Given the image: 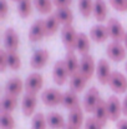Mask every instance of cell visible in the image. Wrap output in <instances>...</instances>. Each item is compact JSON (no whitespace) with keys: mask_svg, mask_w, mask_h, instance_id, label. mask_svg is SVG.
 <instances>
[{"mask_svg":"<svg viewBox=\"0 0 127 129\" xmlns=\"http://www.w3.org/2000/svg\"><path fill=\"white\" fill-rule=\"evenodd\" d=\"M93 118L102 125L105 127L107 120H108V112H107V104L103 99H100L95 112H93Z\"/></svg>","mask_w":127,"mask_h":129,"instance_id":"17","label":"cell"},{"mask_svg":"<svg viewBox=\"0 0 127 129\" xmlns=\"http://www.w3.org/2000/svg\"><path fill=\"white\" fill-rule=\"evenodd\" d=\"M107 112H108V119L112 122H118L120 115L122 114V103L116 95H111L107 100Z\"/></svg>","mask_w":127,"mask_h":129,"instance_id":"4","label":"cell"},{"mask_svg":"<svg viewBox=\"0 0 127 129\" xmlns=\"http://www.w3.org/2000/svg\"><path fill=\"white\" fill-rule=\"evenodd\" d=\"M59 20L56 18L55 14H50L46 19H45V34L46 37H52L56 34V31L59 30Z\"/></svg>","mask_w":127,"mask_h":129,"instance_id":"25","label":"cell"},{"mask_svg":"<svg viewBox=\"0 0 127 129\" xmlns=\"http://www.w3.org/2000/svg\"><path fill=\"white\" fill-rule=\"evenodd\" d=\"M125 68H126V72H127V63H126V65H125Z\"/></svg>","mask_w":127,"mask_h":129,"instance_id":"45","label":"cell"},{"mask_svg":"<svg viewBox=\"0 0 127 129\" xmlns=\"http://www.w3.org/2000/svg\"><path fill=\"white\" fill-rule=\"evenodd\" d=\"M100 99H101V98H100L98 90H97L95 86L90 88V89L87 90V93L85 94V98H84L85 112H87V113H93L95 109H96V107H97V104H98V102H100Z\"/></svg>","mask_w":127,"mask_h":129,"instance_id":"7","label":"cell"},{"mask_svg":"<svg viewBox=\"0 0 127 129\" xmlns=\"http://www.w3.org/2000/svg\"><path fill=\"white\" fill-rule=\"evenodd\" d=\"M49 58H50V54H49V51L46 49H39V50H36L33 54V56L30 59V65L35 70L42 69L46 65Z\"/></svg>","mask_w":127,"mask_h":129,"instance_id":"12","label":"cell"},{"mask_svg":"<svg viewBox=\"0 0 127 129\" xmlns=\"http://www.w3.org/2000/svg\"><path fill=\"white\" fill-rule=\"evenodd\" d=\"M18 105V99L16 96H13V95H4L3 99H1V103H0V109H1V113H11L15 110Z\"/></svg>","mask_w":127,"mask_h":129,"instance_id":"27","label":"cell"},{"mask_svg":"<svg viewBox=\"0 0 127 129\" xmlns=\"http://www.w3.org/2000/svg\"><path fill=\"white\" fill-rule=\"evenodd\" d=\"M4 46L6 51H16L19 48V37L13 28L6 29L4 33Z\"/></svg>","mask_w":127,"mask_h":129,"instance_id":"15","label":"cell"},{"mask_svg":"<svg viewBox=\"0 0 127 129\" xmlns=\"http://www.w3.org/2000/svg\"><path fill=\"white\" fill-rule=\"evenodd\" d=\"M62 105L69 110H74V109L79 108L80 107V100L77 98V93H75L72 90H69V91L64 93Z\"/></svg>","mask_w":127,"mask_h":129,"instance_id":"22","label":"cell"},{"mask_svg":"<svg viewBox=\"0 0 127 129\" xmlns=\"http://www.w3.org/2000/svg\"><path fill=\"white\" fill-rule=\"evenodd\" d=\"M8 65V51L6 50H0V70L5 72Z\"/></svg>","mask_w":127,"mask_h":129,"instance_id":"37","label":"cell"},{"mask_svg":"<svg viewBox=\"0 0 127 129\" xmlns=\"http://www.w3.org/2000/svg\"><path fill=\"white\" fill-rule=\"evenodd\" d=\"M110 4L117 11H121V13L127 11V0H110Z\"/></svg>","mask_w":127,"mask_h":129,"instance_id":"35","label":"cell"},{"mask_svg":"<svg viewBox=\"0 0 127 129\" xmlns=\"http://www.w3.org/2000/svg\"><path fill=\"white\" fill-rule=\"evenodd\" d=\"M79 72L81 73V75H84L87 80H90L93 77V73L96 72V65H95V60L93 58L87 54L84 55L80 60V67H79Z\"/></svg>","mask_w":127,"mask_h":129,"instance_id":"9","label":"cell"},{"mask_svg":"<svg viewBox=\"0 0 127 129\" xmlns=\"http://www.w3.org/2000/svg\"><path fill=\"white\" fill-rule=\"evenodd\" d=\"M122 114L127 115V95L125 96V99L122 102Z\"/></svg>","mask_w":127,"mask_h":129,"instance_id":"41","label":"cell"},{"mask_svg":"<svg viewBox=\"0 0 127 129\" xmlns=\"http://www.w3.org/2000/svg\"><path fill=\"white\" fill-rule=\"evenodd\" d=\"M46 120H47V125L52 129H65L67 125L65 123V119L61 114L56 113V112H51L46 115Z\"/></svg>","mask_w":127,"mask_h":129,"instance_id":"20","label":"cell"},{"mask_svg":"<svg viewBox=\"0 0 127 129\" xmlns=\"http://www.w3.org/2000/svg\"><path fill=\"white\" fill-rule=\"evenodd\" d=\"M106 54L112 61L118 63V61H122L126 59L127 49L125 48V45H122L118 42H112L108 44V46L106 49Z\"/></svg>","mask_w":127,"mask_h":129,"instance_id":"3","label":"cell"},{"mask_svg":"<svg viewBox=\"0 0 127 129\" xmlns=\"http://www.w3.org/2000/svg\"><path fill=\"white\" fill-rule=\"evenodd\" d=\"M33 0H21L18 3V14L20 18L26 19L31 15L33 13Z\"/></svg>","mask_w":127,"mask_h":129,"instance_id":"28","label":"cell"},{"mask_svg":"<svg viewBox=\"0 0 127 129\" xmlns=\"http://www.w3.org/2000/svg\"><path fill=\"white\" fill-rule=\"evenodd\" d=\"M85 129H102V125L92 117V118L86 119V122H85Z\"/></svg>","mask_w":127,"mask_h":129,"instance_id":"36","label":"cell"},{"mask_svg":"<svg viewBox=\"0 0 127 129\" xmlns=\"http://www.w3.org/2000/svg\"><path fill=\"white\" fill-rule=\"evenodd\" d=\"M8 65L13 70H18L21 67V59L16 51H8Z\"/></svg>","mask_w":127,"mask_h":129,"instance_id":"34","label":"cell"},{"mask_svg":"<svg viewBox=\"0 0 127 129\" xmlns=\"http://www.w3.org/2000/svg\"><path fill=\"white\" fill-rule=\"evenodd\" d=\"M117 129H127V120L126 119H120L116 124Z\"/></svg>","mask_w":127,"mask_h":129,"instance_id":"40","label":"cell"},{"mask_svg":"<svg viewBox=\"0 0 127 129\" xmlns=\"http://www.w3.org/2000/svg\"><path fill=\"white\" fill-rule=\"evenodd\" d=\"M55 15L59 20V23L65 26V25H72L74 21V14L71 11L70 8H62V9H57L55 11Z\"/></svg>","mask_w":127,"mask_h":129,"instance_id":"24","label":"cell"},{"mask_svg":"<svg viewBox=\"0 0 127 129\" xmlns=\"http://www.w3.org/2000/svg\"><path fill=\"white\" fill-rule=\"evenodd\" d=\"M69 72H67V68H66V64H65V60H59L55 63L54 65V69H52V78H54V82L57 84V85H64L69 78Z\"/></svg>","mask_w":127,"mask_h":129,"instance_id":"8","label":"cell"},{"mask_svg":"<svg viewBox=\"0 0 127 129\" xmlns=\"http://www.w3.org/2000/svg\"><path fill=\"white\" fill-rule=\"evenodd\" d=\"M107 29H108V34H110V38L113 39V42H123L125 37H126V30L125 28L122 26V24L115 19V18H111L108 21H107Z\"/></svg>","mask_w":127,"mask_h":129,"instance_id":"2","label":"cell"},{"mask_svg":"<svg viewBox=\"0 0 127 129\" xmlns=\"http://www.w3.org/2000/svg\"><path fill=\"white\" fill-rule=\"evenodd\" d=\"M108 85L115 93H118V94L125 93L127 91V78L120 72H112Z\"/></svg>","mask_w":127,"mask_h":129,"instance_id":"10","label":"cell"},{"mask_svg":"<svg viewBox=\"0 0 127 129\" xmlns=\"http://www.w3.org/2000/svg\"><path fill=\"white\" fill-rule=\"evenodd\" d=\"M52 3L57 9H62V8H70L72 0H52Z\"/></svg>","mask_w":127,"mask_h":129,"instance_id":"38","label":"cell"},{"mask_svg":"<svg viewBox=\"0 0 127 129\" xmlns=\"http://www.w3.org/2000/svg\"><path fill=\"white\" fill-rule=\"evenodd\" d=\"M96 75H97L98 82H100L102 85L108 84L110 78H111V75H112V72H111V68H110V64L107 63V60L101 59V60L97 63V65H96Z\"/></svg>","mask_w":127,"mask_h":129,"instance_id":"11","label":"cell"},{"mask_svg":"<svg viewBox=\"0 0 127 129\" xmlns=\"http://www.w3.org/2000/svg\"><path fill=\"white\" fill-rule=\"evenodd\" d=\"M77 37L79 34L76 33L75 28L72 25H65L61 29V39L67 51H75L76 50V44H77Z\"/></svg>","mask_w":127,"mask_h":129,"instance_id":"1","label":"cell"},{"mask_svg":"<svg viewBox=\"0 0 127 129\" xmlns=\"http://www.w3.org/2000/svg\"><path fill=\"white\" fill-rule=\"evenodd\" d=\"M36 104H38V98L36 94H25L21 102V109L25 117H31L36 109Z\"/></svg>","mask_w":127,"mask_h":129,"instance_id":"13","label":"cell"},{"mask_svg":"<svg viewBox=\"0 0 127 129\" xmlns=\"http://www.w3.org/2000/svg\"><path fill=\"white\" fill-rule=\"evenodd\" d=\"M64 60H65V64H66V68H67L70 77H72L74 74H76L79 72L80 63H79V59H77V56L74 51H67Z\"/></svg>","mask_w":127,"mask_h":129,"instance_id":"19","label":"cell"},{"mask_svg":"<svg viewBox=\"0 0 127 129\" xmlns=\"http://www.w3.org/2000/svg\"><path fill=\"white\" fill-rule=\"evenodd\" d=\"M108 37H110V34H108V29L106 25L97 24V25L92 26L90 30V38L96 43H103L107 40Z\"/></svg>","mask_w":127,"mask_h":129,"instance_id":"16","label":"cell"},{"mask_svg":"<svg viewBox=\"0 0 127 129\" xmlns=\"http://www.w3.org/2000/svg\"><path fill=\"white\" fill-rule=\"evenodd\" d=\"M93 16L97 21H105L107 16V6L105 0H95L93 4Z\"/></svg>","mask_w":127,"mask_h":129,"instance_id":"26","label":"cell"},{"mask_svg":"<svg viewBox=\"0 0 127 129\" xmlns=\"http://www.w3.org/2000/svg\"><path fill=\"white\" fill-rule=\"evenodd\" d=\"M33 3H34L35 9L40 14H50L54 6L52 0H33Z\"/></svg>","mask_w":127,"mask_h":129,"instance_id":"31","label":"cell"},{"mask_svg":"<svg viewBox=\"0 0 127 129\" xmlns=\"http://www.w3.org/2000/svg\"><path fill=\"white\" fill-rule=\"evenodd\" d=\"M44 37H46V34H45V20H36L29 30V40L33 42V43H38Z\"/></svg>","mask_w":127,"mask_h":129,"instance_id":"14","label":"cell"},{"mask_svg":"<svg viewBox=\"0 0 127 129\" xmlns=\"http://www.w3.org/2000/svg\"><path fill=\"white\" fill-rule=\"evenodd\" d=\"M47 127V120H46V115L42 113H36L33 117V122H31V129H46Z\"/></svg>","mask_w":127,"mask_h":129,"instance_id":"33","label":"cell"},{"mask_svg":"<svg viewBox=\"0 0 127 129\" xmlns=\"http://www.w3.org/2000/svg\"><path fill=\"white\" fill-rule=\"evenodd\" d=\"M8 3L6 0H0V19L4 20L8 15Z\"/></svg>","mask_w":127,"mask_h":129,"instance_id":"39","label":"cell"},{"mask_svg":"<svg viewBox=\"0 0 127 129\" xmlns=\"http://www.w3.org/2000/svg\"><path fill=\"white\" fill-rule=\"evenodd\" d=\"M24 83H25V90L28 94H38L44 85V78L39 73H33L26 78Z\"/></svg>","mask_w":127,"mask_h":129,"instance_id":"6","label":"cell"},{"mask_svg":"<svg viewBox=\"0 0 127 129\" xmlns=\"http://www.w3.org/2000/svg\"><path fill=\"white\" fill-rule=\"evenodd\" d=\"M15 119L11 113H1L0 115V127L1 129H15Z\"/></svg>","mask_w":127,"mask_h":129,"instance_id":"32","label":"cell"},{"mask_svg":"<svg viewBox=\"0 0 127 129\" xmlns=\"http://www.w3.org/2000/svg\"><path fill=\"white\" fill-rule=\"evenodd\" d=\"M67 124L75 127V128H81L84 124V110L81 109V107L70 110L69 113V118H67Z\"/></svg>","mask_w":127,"mask_h":129,"instance_id":"21","label":"cell"},{"mask_svg":"<svg viewBox=\"0 0 127 129\" xmlns=\"http://www.w3.org/2000/svg\"><path fill=\"white\" fill-rule=\"evenodd\" d=\"M86 83H87V79L84 75H81L80 72H77L76 74L70 77V90L75 93H81L86 86Z\"/></svg>","mask_w":127,"mask_h":129,"instance_id":"23","label":"cell"},{"mask_svg":"<svg viewBox=\"0 0 127 129\" xmlns=\"http://www.w3.org/2000/svg\"><path fill=\"white\" fill-rule=\"evenodd\" d=\"M65 129H79V128H75V127H72V125H70V124H67V125L65 127Z\"/></svg>","mask_w":127,"mask_h":129,"instance_id":"42","label":"cell"},{"mask_svg":"<svg viewBox=\"0 0 127 129\" xmlns=\"http://www.w3.org/2000/svg\"><path fill=\"white\" fill-rule=\"evenodd\" d=\"M93 0H79V10L84 18H90L93 14Z\"/></svg>","mask_w":127,"mask_h":129,"instance_id":"30","label":"cell"},{"mask_svg":"<svg viewBox=\"0 0 127 129\" xmlns=\"http://www.w3.org/2000/svg\"><path fill=\"white\" fill-rule=\"evenodd\" d=\"M123 43H125V48L127 49V33H126V37H125V39H123Z\"/></svg>","mask_w":127,"mask_h":129,"instance_id":"43","label":"cell"},{"mask_svg":"<svg viewBox=\"0 0 127 129\" xmlns=\"http://www.w3.org/2000/svg\"><path fill=\"white\" fill-rule=\"evenodd\" d=\"M62 99H64V94L60 90L54 88L44 90L41 94V100L47 107H56L59 104H62Z\"/></svg>","mask_w":127,"mask_h":129,"instance_id":"5","label":"cell"},{"mask_svg":"<svg viewBox=\"0 0 127 129\" xmlns=\"http://www.w3.org/2000/svg\"><path fill=\"white\" fill-rule=\"evenodd\" d=\"M13 1H18V3H20V1H21V0H13Z\"/></svg>","mask_w":127,"mask_h":129,"instance_id":"44","label":"cell"},{"mask_svg":"<svg viewBox=\"0 0 127 129\" xmlns=\"http://www.w3.org/2000/svg\"><path fill=\"white\" fill-rule=\"evenodd\" d=\"M23 88H25V83H24L20 78L15 77V78H11V79L6 83L5 91H6V94L18 98V95L23 91Z\"/></svg>","mask_w":127,"mask_h":129,"instance_id":"18","label":"cell"},{"mask_svg":"<svg viewBox=\"0 0 127 129\" xmlns=\"http://www.w3.org/2000/svg\"><path fill=\"white\" fill-rule=\"evenodd\" d=\"M76 50L84 56L87 55L88 51H90V39L88 37L84 34V33H80L79 37H77V44H76Z\"/></svg>","mask_w":127,"mask_h":129,"instance_id":"29","label":"cell"}]
</instances>
